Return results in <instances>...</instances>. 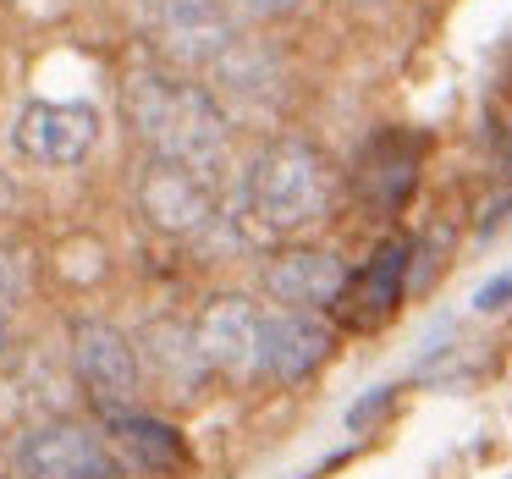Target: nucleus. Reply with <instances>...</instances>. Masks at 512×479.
I'll return each instance as SVG.
<instances>
[{
  "mask_svg": "<svg viewBox=\"0 0 512 479\" xmlns=\"http://www.w3.org/2000/svg\"><path fill=\"white\" fill-rule=\"evenodd\" d=\"M331 358V325L303 309H276L265 314V342H259V375L298 386Z\"/></svg>",
  "mask_w": 512,
  "mask_h": 479,
  "instance_id": "6e6552de",
  "label": "nucleus"
},
{
  "mask_svg": "<svg viewBox=\"0 0 512 479\" xmlns=\"http://www.w3.org/2000/svg\"><path fill=\"white\" fill-rule=\"evenodd\" d=\"M325 199H331V171L309 144H270L248 166V215L270 237H292L320 221Z\"/></svg>",
  "mask_w": 512,
  "mask_h": 479,
  "instance_id": "f03ea898",
  "label": "nucleus"
},
{
  "mask_svg": "<svg viewBox=\"0 0 512 479\" xmlns=\"http://www.w3.org/2000/svg\"><path fill=\"white\" fill-rule=\"evenodd\" d=\"M193 336H199V353L210 369H221V375H248V369H259L265 314L248 298H210V309L199 314Z\"/></svg>",
  "mask_w": 512,
  "mask_h": 479,
  "instance_id": "1a4fd4ad",
  "label": "nucleus"
},
{
  "mask_svg": "<svg viewBox=\"0 0 512 479\" xmlns=\"http://www.w3.org/2000/svg\"><path fill=\"white\" fill-rule=\"evenodd\" d=\"M12 210V182H6V171H0V215Z\"/></svg>",
  "mask_w": 512,
  "mask_h": 479,
  "instance_id": "a211bd4d",
  "label": "nucleus"
},
{
  "mask_svg": "<svg viewBox=\"0 0 512 479\" xmlns=\"http://www.w3.org/2000/svg\"><path fill=\"white\" fill-rule=\"evenodd\" d=\"M12 463H17L23 479H111L116 474L111 446H105L94 430L67 424V419L28 424V430L17 435Z\"/></svg>",
  "mask_w": 512,
  "mask_h": 479,
  "instance_id": "20e7f679",
  "label": "nucleus"
},
{
  "mask_svg": "<svg viewBox=\"0 0 512 479\" xmlns=\"http://www.w3.org/2000/svg\"><path fill=\"white\" fill-rule=\"evenodd\" d=\"M243 12H254V17H287V12H298L303 0H237Z\"/></svg>",
  "mask_w": 512,
  "mask_h": 479,
  "instance_id": "f3484780",
  "label": "nucleus"
},
{
  "mask_svg": "<svg viewBox=\"0 0 512 479\" xmlns=\"http://www.w3.org/2000/svg\"><path fill=\"white\" fill-rule=\"evenodd\" d=\"M127 116L144 133V144L155 149V160H166V166L215 177V166L226 160V111L221 100H210L193 83L138 72L127 83Z\"/></svg>",
  "mask_w": 512,
  "mask_h": 479,
  "instance_id": "f257e3e1",
  "label": "nucleus"
},
{
  "mask_svg": "<svg viewBox=\"0 0 512 479\" xmlns=\"http://www.w3.org/2000/svg\"><path fill=\"white\" fill-rule=\"evenodd\" d=\"M210 72H215L221 100L232 105L237 116H265V111H276V105H281V61L270 56L265 45L237 39V45L226 50Z\"/></svg>",
  "mask_w": 512,
  "mask_h": 479,
  "instance_id": "9b49d317",
  "label": "nucleus"
},
{
  "mask_svg": "<svg viewBox=\"0 0 512 479\" xmlns=\"http://www.w3.org/2000/svg\"><path fill=\"white\" fill-rule=\"evenodd\" d=\"M402 270H408V248H402V243H386L353 281H347V292H342V298H347V314H353L358 325L380 320V314L397 303V292H402Z\"/></svg>",
  "mask_w": 512,
  "mask_h": 479,
  "instance_id": "f8f14e48",
  "label": "nucleus"
},
{
  "mask_svg": "<svg viewBox=\"0 0 512 479\" xmlns=\"http://www.w3.org/2000/svg\"><path fill=\"white\" fill-rule=\"evenodd\" d=\"M72 364L78 380L89 386V397L111 413H127L144 386V353L127 331H116L111 320H78L72 325Z\"/></svg>",
  "mask_w": 512,
  "mask_h": 479,
  "instance_id": "7ed1b4c3",
  "label": "nucleus"
},
{
  "mask_svg": "<svg viewBox=\"0 0 512 479\" xmlns=\"http://www.w3.org/2000/svg\"><path fill=\"white\" fill-rule=\"evenodd\" d=\"M116 435H122L127 457L144 463V468H177L182 463V441L160 419H144V413H116Z\"/></svg>",
  "mask_w": 512,
  "mask_h": 479,
  "instance_id": "4468645a",
  "label": "nucleus"
},
{
  "mask_svg": "<svg viewBox=\"0 0 512 479\" xmlns=\"http://www.w3.org/2000/svg\"><path fill=\"white\" fill-rule=\"evenodd\" d=\"M100 138V116L72 100H34L17 116V149L39 166H78Z\"/></svg>",
  "mask_w": 512,
  "mask_h": 479,
  "instance_id": "0eeeda50",
  "label": "nucleus"
},
{
  "mask_svg": "<svg viewBox=\"0 0 512 479\" xmlns=\"http://www.w3.org/2000/svg\"><path fill=\"white\" fill-rule=\"evenodd\" d=\"M149 28H155L160 50L171 61H182V67H215L237 45L232 23H226V12L215 0H155Z\"/></svg>",
  "mask_w": 512,
  "mask_h": 479,
  "instance_id": "423d86ee",
  "label": "nucleus"
},
{
  "mask_svg": "<svg viewBox=\"0 0 512 479\" xmlns=\"http://www.w3.org/2000/svg\"><path fill=\"white\" fill-rule=\"evenodd\" d=\"M138 210L149 215V226L166 237H199L204 226L215 221V193H210V177L188 166H155L138 177Z\"/></svg>",
  "mask_w": 512,
  "mask_h": 479,
  "instance_id": "39448f33",
  "label": "nucleus"
},
{
  "mask_svg": "<svg viewBox=\"0 0 512 479\" xmlns=\"http://www.w3.org/2000/svg\"><path fill=\"white\" fill-rule=\"evenodd\" d=\"M28 276H23V259L12 254V248H0V309H12L17 298H23Z\"/></svg>",
  "mask_w": 512,
  "mask_h": 479,
  "instance_id": "2eb2a0df",
  "label": "nucleus"
},
{
  "mask_svg": "<svg viewBox=\"0 0 512 479\" xmlns=\"http://www.w3.org/2000/svg\"><path fill=\"white\" fill-rule=\"evenodd\" d=\"M265 292L281 309L320 314L325 303H336L347 292V265L331 248H287L265 265Z\"/></svg>",
  "mask_w": 512,
  "mask_h": 479,
  "instance_id": "9d476101",
  "label": "nucleus"
},
{
  "mask_svg": "<svg viewBox=\"0 0 512 479\" xmlns=\"http://www.w3.org/2000/svg\"><path fill=\"white\" fill-rule=\"evenodd\" d=\"M138 353L155 364V375L166 380V386H182V391H193L210 375V364H204V353H199V336L177 331V325H155V331L138 342Z\"/></svg>",
  "mask_w": 512,
  "mask_h": 479,
  "instance_id": "ddd939ff",
  "label": "nucleus"
},
{
  "mask_svg": "<svg viewBox=\"0 0 512 479\" xmlns=\"http://www.w3.org/2000/svg\"><path fill=\"white\" fill-rule=\"evenodd\" d=\"M507 303H512V270L490 276L485 287L474 292V309H479V314H496V309H507Z\"/></svg>",
  "mask_w": 512,
  "mask_h": 479,
  "instance_id": "dca6fc26",
  "label": "nucleus"
},
{
  "mask_svg": "<svg viewBox=\"0 0 512 479\" xmlns=\"http://www.w3.org/2000/svg\"><path fill=\"white\" fill-rule=\"evenodd\" d=\"M0 353H6V309H0Z\"/></svg>",
  "mask_w": 512,
  "mask_h": 479,
  "instance_id": "6ab92c4d",
  "label": "nucleus"
}]
</instances>
